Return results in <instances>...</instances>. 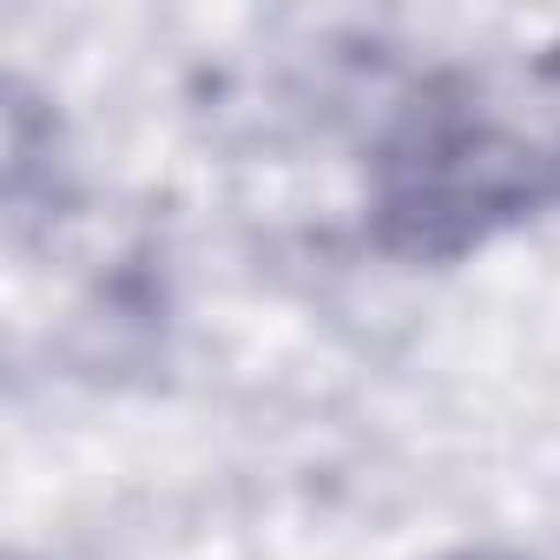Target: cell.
Instances as JSON below:
<instances>
[{"instance_id": "obj_1", "label": "cell", "mask_w": 560, "mask_h": 560, "mask_svg": "<svg viewBox=\"0 0 560 560\" xmlns=\"http://www.w3.org/2000/svg\"><path fill=\"white\" fill-rule=\"evenodd\" d=\"M560 205V145L468 80L422 86L370 152V237L402 264H462Z\"/></svg>"}, {"instance_id": "obj_2", "label": "cell", "mask_w": 560, "mask_h": 560, "mask_svg": "<svg viewBox=\"0 0 560 560\" xmlns=\"http://www.w3.org/2000/svg\"><path fill=\"white\" fill-rule=\"evenodd\" d=\"M435 560H514V553H494V547H455V553H435Z\"/></svg>"}]
</instances>
